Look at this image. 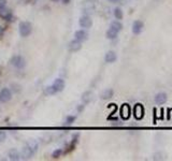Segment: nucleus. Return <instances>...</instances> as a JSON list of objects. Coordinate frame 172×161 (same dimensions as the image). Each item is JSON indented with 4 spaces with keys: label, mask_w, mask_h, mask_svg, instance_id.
I'll return each mask as SVG.
<instances>
[{
    "label": "nucleus",
    "mask_w": 172,
    "mask_h": 161,
    "mask_svg": "<svg viewBox=\"0 0 172 161\" xmlns=\"http://www.w3.org/2000/svg\"><path fill=\"white\" fill-rule=\"evenodd\" d=\"M12 99V91L10 88H2L0 90V102L1 103H7Z\"/></svg>",
    "instance_id": "nucleus-3"
},
{
    "label": "nucleus",
    "mask_w": 172,
    "mask_h": 161,
    "mask_svg": "<svg viewBox=\"0 0 172 161\" xmlns=\"http://www.w3.org/2000/svg\"><path fill=\"white\" fill-rule=\"evenodd\" d=\"M8 157H9V159L11 161H17L20 159V152H18V150L15 149V148H12V149L9 150V152H8Z\"/></svg>",
    "instance_id": "nucleus-15"
},
{
    "label": "nucleus",
    "mask_w": 172,
    "mask_h": 161,
    "mask_svg": "<svg viewBox=\"0 0 172 161\" xmlns=\"http://www.w3.org/2000/svg\"><path fill=\"white\" fill-rule=\"evenodd\" d=\"M154 100H155V103H156V104H158V105L163 104V103L167 102L168 96L166 93H158L156 96H155Z\"/></svg>",
    "instance_id": "nucleus-13"
},
{
    "label": "nucleus",
    "mask_w": 172,
    "mask_h": 161,
    "mask_svg": "<svg viewBox=\"0 0 172 161\" xmlns=\"http://www.w3.org/2000/svg\"><path fill=\"white\" fill-rule=\"evenodd\" d=\"M120 117H122L124 120L128 119V118L130 117V115H131V109H130L129 104H127V103L123 104L122 107H120Z\"/></svg>",
    "instance_id": "nucleus-5"
},
{
    "label": "nucleus",
    "mask_w": 172,
    "mask_h": 161,
    "mask_svg": "<svg viewBox=\"0 0 172 161\" xmlns=\"http://www.w3.org/2000/svg\"><path fill=\"white\" fill-rule=\"evenodd\" d=\"M74 39H77V41L84 42L88 39V33L85 29H80L74 32Z\"/></svg>",
    "instance_id": "nucleus-8"
},
{
    "label": "nucleus",
    "mask_w": 172,
    "mask_h": 161,
    "mask_svg": "<svg viewBox=\"0 0 172 161\" xmlns=\"http://www.w3.org/2000/svg\"><path fill=\"white\" fill-rule=\"evenodd\" d=\"M0 114H1V109H0Z\"/></svg>",
    "instance_id": "nucleus-34"
},
{
    "label": "nucleus",
    "mask_w": 172,
    "mask_h": 161,
    "mask_svg": "<svg viewBox=\"0 0 172 161\" xmlns=\"http://www.w3.org/2000/svg\"><path fill=\"white\" fill-rule=\"evenodd\" d=\"M143 28H144V24L142 21H134L132 24V33L134 34H139L142 32Z\"/></svg>",
    "instance_id": "nucleus-9"
},
{
    "label": "nucleus",
    "mask_w": 172,
    "mask_h": 161,
    "mask_svg": "<svg viewBox=\"0 0 172 161\" xmlns=\"http://www.w3.org/2000/svg\"><path fill=\"white\" fill-rule=\"evenodd\" d=\"M34 154H36V152H34V150H32L31 148H30L29 146L27 145V144H26V145L24 146L23 148H22V156H23V158L30 159Z\"/></svg>",
    "instance_id": "nucleus-14"
},
{
    "label": "nucleus",
    "mask_w": 172,
    "mask_h": 161,
    "mask_svg": "<svg viewBox=\"0 0 172 161\" xmlns=\"http://www.w3.org/2000/svg\"><path fill=\"white\" fill-rule=\"evenodd\" d=\"M7 7V0H0V10Z\"/></svg>",
    "instance_id": "nucleus-29"
},
{
    "label": "nucleus",
    "mask_w": 172,
    "mask_h": 161,
    "mask_svg": "<svg viewBox=\"0 0 172 161\" xmlns=\"http://www.w3.org/2000/svg\"><path fill=\"white\" fill-rule=\"evenodd\" d=\"M153 159L154 160H163V159H166V157L163 152H156L154 155V157H153Z\"/></svg>",
    "instance_id": "nucleus-25"
},
{
    "label": "nucleus",
    "mask_w": 172,
    "mask_h": 161,
    "mask_svg": "<svg viewBox=\"0 0 172 161\" xmlns=\"http://www.w3.org/2000/svg\"><path fill=\"white\" fill-rule=\"evenodd\" d=\"M53 87H54L55 89H56L57 93H60V91L63 90V88H65V86H66V83H65V81H63V79H56L54 81V83H53Z\"/></svg>",
    "instance_id": "nucleus-11"
},
{
    "label": "nucleus",
    "mask_w": 172,
    "mask_h": 161,
    "mask_svg": "<svg viewBox=\"0 0 172 161\" xmlns=\"http://www.w3.org/2000/svg\"><path fill=\"white\" fill-rule=\"evenodd\" d=\"M134 115L136 119H142L144 116V107L141 103H137L134 107Z\"/></svg>",
    "instance_id": "nucleus-6"
},
{
    "label": "nucleus",
    "mask_w": 172,
    "mask_h": 161,
    "mask_svg": "<svg viewBox=\"0 0 172 161\" xmlns=\"http://www.w3.org/2000/svg\"><path fill=\"white\" fill-rule=\"evenodd\" d=\"M114 95V90L111 88H106L104 89L103 91L101 93V95H100V98H101L102 100H109L111 99L112 97H113Z\"/></svg>",
    "instance_id": "nucleus-16"
},
{
    "label": "nucleus",
    "mask_w": 172,
    "mask_h": 161,
    "mask_svg": "<svg viewBox=\"0 0 172 161\" xmlns=\"http://www.w3.org/2000/svg\"><path fill=\"white\" fill-rule=\"evenodd\" d=\"M60 1L63 3V5H69V3H70L71 0H60Z\"/></svg>",
    "instance_id": "nucleus-31"
},
{
    "label": "nucleus",
    "mask_w": 172,
    "mask_h": 161,
    "mask_svg": "<svg viewBox=\"0 0 172 161\" xmlns=\"http://www.w3.org/2000/svg\"><path fill=\"white\" fill-rule=\"evenodd\" d=\"M11 87H12V90H11V91H13V93H20V88H22V87H20L18 84H12Z\"/></svg>",
    "instance_id": "nucleus-27"
},
{
    "label": "nucleus",
    "mask_w": 172,
    "mask_h": 161,
    "mask_svg": "<svg viewBox=\"0 0 172 161\" xmlns=\"http://www.w3.org/2000/svg\"><path fill=\"white\" fill-rule=\"evenodd\" d=\"M10 64L16 69H23L26 66L25 58L22 57L20 55H14V56H12L11 59H10Z\"/></svg>",
    "instance_id": "nucleus-2"
},
{
    "label": "nucleus",
    "mask_w": 172,
    "mask_h": 161,
    "mask_svg": "<svg viewBox=\"0 0 172 161\" xmlns=\"http://www.w3.org/2000/svg\"><path fill=\"white\" fill-rule=\"evenodd\" d=\"M51 1H53V2H59L60 0H51Z\"/></svg>",
    "instance_id": "nucleus-32"
},
{
    "label": "nucleus",
    "mask_w": 172,
    "mask_h": 161,
    "mask_svg": "<svg viewBox=\"0 0 172 161\" xmlns=\"http://www.w3.org/2000/svg\"><path fill=\"white\" fill-rule=\"evenodd\" d=\"M116 59H117V55H116V53L113 52V51L106 52V56H104V61H106V64H113V62L116 61Z\"/></svg>",
    "instance_id": "nucleus-10"
},
{
    "label": "nucleus",
    "mask_w": 172,
    "mask_h": 161,
    "mask_svg": "<svg viewBox=\"0 0 172 161\" xmlns=\"http://www.w3.org/2000/svg\"><path fill=\"white\" fill-rule=\"evenodd\" d=\"M27 145L29 146L30 148H31L32 150H34V152L38 150V147H39V144H38V142H37L36 140H29L27 142Z\"/></svg>",
    "instance_id": "nucleus-22"
},
{
    "label": "nucleus",
    "mask_w": 172,
    "mask_h": 161,
    "mask_svg": "<svg viewBox=\"0 0 172 161\" xmlns=\"http://www.w3.org/2000/svg\"><path fill=\"white\" fill-rule=\"evenodd\" d=\"M75 119H77V116L68 115L66 117V124H67V125H72V124L75 121Z\"/></svg>",
    "instance_id": "nucleus-24"
},
{
    "label": "nucleus",
    "mask_w": 172,
    "mask_h": 161,
    "mask_svg": "<svg viewBox=\"0 0 172 161\" xmlns=\"http://www.w3.org/2000/svg\"><path fill=\"white\" fill-rule=\"evenodd\" d=\"M110 28L113 30H115V31L120 32V30L123 29V24L120 23V21H114L111 23V25H110Z\"/></svg>",
    "instance_id": "nucleus-19"
},
{
    "label": "nucleus",
    "mask_w": 172,
    "mask_h": 161,
    "mask_svg": "<svg viewBox=\"0 0 172 161\" xmlns=\"http://www.w3.org/2000/svg\"><path fill=\"white\" fill-rule=\"evenodd\" d=\"M5 138H7V133L5 131H0V143L5 142Z\"/></svg>",
    "instance_id": "nucleus-28"
},
{
    "label": "nucleus",
    "mask_w": 172,
    "mask_h": 161,
    "mask_svg": "<svg viewBox=\"0 0 172 161\" xmlns=\"http://www.w3.org/2000/svg\"><path fill=\"white\" fill-rule=\"evenodd\" d=\"M113 14H114V17H115L117 21L123 19V17H124V13H123V11H122L120 8H115L114 11H113Z\"/></svg>",
    "instance_id": "nucleus-21"
},
{
    "label": "nucleus",
    "mask_w": 172,
    "mask_h": 161,
    "mask_svg": "<svg viewBox=\"0 0 172 161\" xmlns=\"http://www.w3.org/2000/svg\"><path fill=\"white\" fill-rule=\"evenodd\" d=\"M117 34H118V32L113 29H111V28L106 30V37L109 39V40H114V39H116L117 38Z\"/></svg>",
    "instance_id": "nucleus-20"
},
{
    "label": "nucleus",
    "mask_w": 172,
    "mask_h": 161,
    "mask_svg": "<svg viewBox=\"0 0 172 161\" xmlns=\"http://www.w3.org/2000/svg\"><path fill=\"white\" fill-rule=\"evenodd\" d=\"M18 31H20V37L23 38H27L30 36L32 31V26L29 22H20L18 25Z\"/></svg>",
    "instance_id": "nucleus-1"
},
{
    "label": "nucleus",
    "mask_w": 172,
    "mask_h": 161,
    "mask_svg": "<svg viewBox=\"0 0 172 161\" xmlns=\"http://www.w3.org/2000/svg\"><path fill=\"white\" fill-rule=\"evenodd\" d=\"M45 93L46 95H55V93H57L56 89L53 87V85H50V86H48L45 88Z\"/></svg>",
    "instance_id": "nucleus-23"
},
{
    "label": "nucleus",
    "mask_w": 172,
    "mask_h": 161,
    "mask_svg": "<svg viewBox=\"0 0 172 161\" xmlns=\"http://www.w3.org/2000/svg\"><path fill=\"white\" fill-rule=\"evenodd\" d=\"M68 48H69V51L72 53L77 52V51H80L82 48V42L77 41V39H74V40H72V41L69 43Z\"/></svg>",
    "instance_id": "nucleus-12"
},
{
    "label": "nucleus",
    "mask_w": 172,
    "mask_h": 161,
    "mask_svg": "<svg viewBox=\"0 0 172 161\" xmlns=\"http://www.w3.org/2000/svg\"><path fill=\"white\" fill-rule=\"evenodd\" d=\"M0 17L5 22H11L13 19V14H12L11 10L3 8V9L0 10Z\"/></svg>",
    "instance_id": "nucleus-7"
},
{
    "label": "nucleus",
    "mask_w": 172,
    "mask_h": 161,
    "mask_svg": "<svg viewBox=\"0 0 172 161\" xmlns=\"http://www.w3.org/2000/svg\"><path fill=\"white\" fill-rule=\"evenodd\" d=\"M63 155V149H60V148H58V149H56V150H54L53 152V154H52V157L54 159H56V158H59V157Z\"/></svg>",
    "instance_id": "nucleus-26"
},
{
    "label": "nucleus",
    "mask_w": 172,
    "mask_h": 161,
    "mask_svg": "<svg viewBox=\"0 0 172 161\" xmlns=\"http://www.w3.org/2000/svg\"><path fill=\"white\" fill-rule=\"evenodd\" d=\"M91 100H93V93H91V90L85 91V93L82 95V101H83V103H85V104L89 103Z\"/></svg>",
    "instance_id": "nucleus-17"
},
{
    "label": "nucleus",
    "mask_w": 172,
    "mask_h": 161,
    "mask_svg": "<svg viewBox=\"0 0 172 161\" xmlns=\"http://www.w3.org/2000/svg\"><path fill=\"white\" fill-rule=\"evenodd\" d=\"M79 24L83 29H88V28H91L93 26V19H91L89 15H86L85 14V15L80 17Z\"/></svg>",
    "instance_id": "nucleus-4"
},
{
    "label": "nucleus",
    "mask_w": 172,
    "mask_h": 161,
    "mask_svg": "<svg viewBox=\"0 0 172 161\" xmlns=\"http://www.w3.org/2000/svg\"><path fill=\"white\" fill-rule=\"evenodd\" d=\"M83 10H84V12H85L86 15H89V14L94 13V11H95V5H94L91 2H86L85 5H84Z\"/></svg>",
    "instance_id": "nucleus-18"
},
{
    "label": "nucleus",
    "mask_w": 172,
    "mask_h": 161,
    "mask_svg": "<svg viewBox=\"0 0 172 161\" xmlns=\"http://www.w3.org/2000/svg\"><path fill=\"white\" fill-rule=\"evenodd\" d=\"M109 1H111V2H117L118 0H109Z\"/></svg>",
    "instance_id": "nucleus-33"
},
{
    "label": "nucleus",
    "mask_w": 172,
    "mask_h": 161,
    "mask_svg": "<svg viewBox=\"0 0 172 161\" xmlns=\"http://www.w3.org/2000/svg\"><path fill=\"white\" fill-rule=\"evenodd\" d=\"M84 105L83 104H81V105H79V107H77V112H82V111H84Z\"/></svg>",
    "instance_id": "nucleus-30"
}]
</instances>
